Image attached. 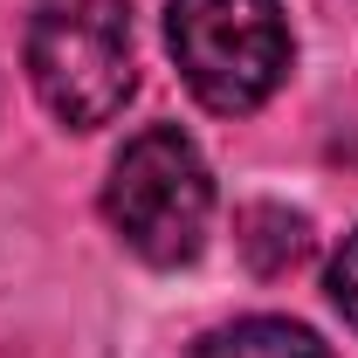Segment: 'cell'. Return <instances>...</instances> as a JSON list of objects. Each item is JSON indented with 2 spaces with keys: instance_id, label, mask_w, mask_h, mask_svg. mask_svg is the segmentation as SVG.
Masks as SVG:
<instances>
[{
  "instance_id": "6da1fadb",
  "label": "cell",
  "mask_w": 358,
  "mask_h": 358,
  "mask_svg": "<svg viewBox=\"0 0 358 358\" xmlns=\"http://www.w3.org/2000/svg\"><path fill=\"white\" fill-rule=\"evenodd\" d=\"M28 76L69 131H96L124 110L138 83L124 0H35Z\"/></svg>"
},
{
  "instance_id": "5b68a950",
  "label": "cell",
  "mask_w": 358,
  "mask_h": 358,
  "mask_svg": "<svg viewBox=\"0 0 358 358\" xmlns=\"http://www.w3.org/2000/svg\"><path fill=\"white\" fill-rule=\"evenodd\" d=\"M234 241H241V255L262 268V275H282V268L303 262V248H310V227H303V214H289V207H248Z\"/></svg>"
},
{
  "instance_id": "3957f363",
  "label": "cell",
  "mask_w": 358,
  "mask_h": 358,
  "mask_svg": "<svg viewBox=\"0 0 358 358\" xmlns=\"http://www.w3.org/2000/svg\"><path fill=\"white\" fill-rule=\"evenodd\" d=\"M166 42L179 55L186 90L207 110H221V117L255 110L268 90L289 76L282 0H173Z\"/></svg>"
},
{
  "instance_id": "277c9868",
  "label": "cell",
  "mask_w": 358,
  "mask_h": 358,
  "mask_svg": "<svg viewBox=\"0 0 358 358\" xmlns=\"http://www.w3.org/2000/svg\"><path fill=\"white\" fill-rule=\"evenodd\" d=\"M193 358H331V345L289 317H241L214 338H200Z\"/></svg>"
},
{
  "instance_id": "7a4b0ae2",
  "label": "cell",
  "mask_w": 358,
  "mask_h": 358,
  "mask_svg": "<svg viewBox=\"0 0 358 358\" xmlns=\"http://www.w3.org/2000/svg\"><path fill=\"white\" fill-rule=\"evenodd\" d=\"M103 214L124 234V248L145 255L152 268L193 262L207 241V214H214V179H207V159L193 152V138L173 124L138 131L110 166Z\"/></svg>"
},
{
  "instance_id": "8992f818",
  "label": "cell",
  "mask_w": 358,
  "mask_h": 358,
  "mask_svg": "<svg viewBox=\"0 0 358 358\" xmlns=\"http://www.w3.org/2000/svg\"><path fill=\"white\" fill-rule=\"evenodd\" d=\"M331 303H338L345 324L358 331V227L345 234V248H338V262H331Z\"/></svg>"
}]
</instances>
